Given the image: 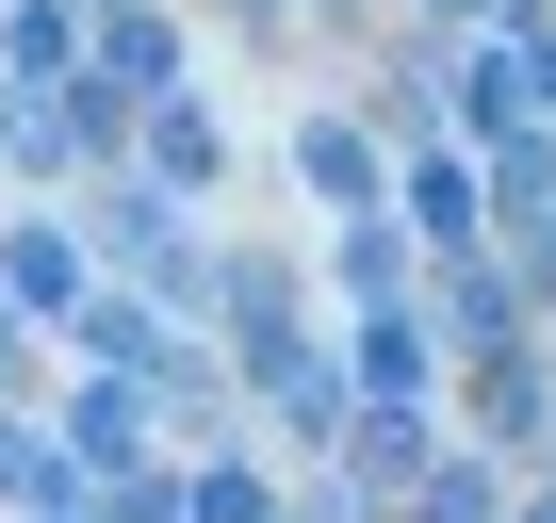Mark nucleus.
Listing matches in <instances>:
<instances>
[{"label": "nucleus", "mask_w": 556, "mask_h": 523, "mask_svg": "<svg viewBox=\"0 0 556 523\" xmlns=\"http://www.w3.org/2000/svg\"><path fill=\"white\" fill-rule=\"evenodd\" d=\"M540 523H556V507H540Z\"/></svg>", "instance_id": "nucleus-4"}, {"label": "nucleus", "mask_w": 556, "mask_h": 523, "mask_svg": "<svg viewBox=\"0 0 556 523\" xmlns=\"http://www.w3.org/2000/svg\"><path fill=\"white\" fill-rule=\"evenodd\" d=\"M0 279H17V311H66V295H83V245H66V229H17Z\"/></svg>", "instance_id": "nucleus-1"}, {"label": "nucleus", "mask_w": 556, "mask_h": 523, "mask_svg": "<svg viewBox=\"0 0 556 523\" xmlns=\"http://www.w3.org/2000/svg\"><path fill=\"white\" fill-rule=\"evenodd\" d=\"M295 164H312V196H377V148H361L344 115H312V131H295Z\"/></svg>", "instance_id": "nucleus-2"}, {"label": "nucleus", "mask_w": 556, "mask_h": 523, "mask_svg": "<svg viewBox=\"0 0 556 523\" xmlns=\"http://www.w3.org/2000/svg\"><path fill=\"white\" fill-rule=\"evenodd\" d=\"M426 523H491V490H475V474H442V490H426Z\"/></svg>", "instance_id": "nucleus-3"}]
</instances>
